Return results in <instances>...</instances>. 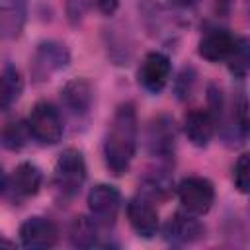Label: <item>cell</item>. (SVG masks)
<instances>
[{
    "instance_id": "cell-3",
    "label": "cell",
    "mask_w": 250,
    "mask_h": 250,
    "mask_svg": "<svg viewBox=\"0 0 250 250\" xmlns=\"http://www.w3.org/2000/svg\"><path fill=\"white\" fill-rule=\"evenodd\" d=\"M27 127L33 139L43 145H55L62 137V121L57 107L49 102H37L27 117Z\"/></svg>"
},
{
    "instance_id": "cell-14",
    "label": "cell",
    "mask_w": 250,
    "mask_h": 250,
    "mask_svg": "<svg viewBox=\"0 0 250 250\" xmlns=\"http://www.w3.org/2000/svg\"><path fill=\"white\" fill-rule=\"evenodd\" d=\"M61 98H62L64 105L74 115H84V113H88V109L92 105L94 92H92V86H90L88 80L76 78V80H70V82L64 84L62 92H61Z\"/></svg>"
},
{
    "instance_id": "cell-12",
    "label": "cell",
    "mask_w": 250,
    "mask_h": 250,
    "mask_svg": "<svg viewBox=\"0 0 250 250\" xmlns=\"http://www.w3.org/2000/svg\"><path fill=\"white\" fill-rule=\"evenodd\" d=\"M217 119L211 115L209 109H191L184 117V131L191 145L207 146L213 133H215Z\"/></svg>"
},
{
    "instance_id": "cell-1",
    "label": "cell",
    "mask_w": 250,
    "mask_h": 250,
    "mask_svg": "<svg viewBox=\"0 0 250 250\" xmlns=\"http://www.w3.org/2000/svg\"><path fill=\"white\" fill-rule=\"evenodd\" d=\"M137 148V113L133 104H121L111 119L104 143L105 164L111 174L121 176L127 172Z\"/></svg>"
},
{
    "instance_id": "cell-6",
    "label": "cell",
    "mask_w": 250,
    "mask_h": 250,
    "mask_svg": "<svg viewBox=\"0 0 250 250\" xmlns=\"http://www.w3.org/2000/svg\"><path fill=\"white\" fill-rule=\"evenodd\" d=\"M121 195L113 186L98 184L88 193V209L92 213V219L98 225H113L117 211H119Z\"/></svg>"
},
{
    "instance_id": "cell-7",
    "label": "cell",
    "mask_w": 250,
    "mask_h": 250,
    "mask_svg": "<svg viewBox=\"0 0 250 250\" xmlns=\"http://www.w3.org/2000/svg\"><path fill=\"white\" fill-rule=\"evenodd\" d=\"M170 72H172V66H170V59L158 51H152L148 53L143 62H141V68H139V82L143 84L145 90L152 92V94H158L166 84H168V78H170Z\"/></svg>"
},
{
    "instance_id": "cell-20",
    "label": "cell",
    "mask_w": 250,
    "mask_h": 250,
    "mask_svg": "<svg viewBox=\"0 0 250 250\" xmlns=\"http://www.w3.org/2000/svg\"><path fill=\"white\" fill-rule=\"evenodd\" d=\"M229 61V68L236 78H244L248 72V64H250V49H248V39L238 37L234 51L230 53Z\"/></svg>"
},
{
    "instance_id": "cell-19",
    "label": "cell",
    "mask_w": 250,
    "mask_h": 250,
    "mask_svg": "<svg viewBox=\"0 0 250 250\" xmlns=\"http://www.w3.org/2000/svg\"><path fill=\"white\" fill-rule=\"evenodd\" d=\"M31 137L27 123L23 121H8L2 129H0V145L4 148L10 150H20L21 146L27 145V139Z\"/></svg>"
},
{
    "instance_id": "cell-11",
    "label": "cell",
    "mask_w": 250,
    "mask_h": 250,
    "mask_svg": "<svg viewBox=\"0 0 250 250\" xmlns=\"http://www.w3.org/2000/svg\"><path fill=\"white\" fill-rule=\"evenodd\" d=\"M236 39L238 37H234L227 29H211L199 41V55L209 62L227 61L234 51Z\"/></svg>"
},
{
    "instance_id": "cell-10",
    "label": "cell",
    "mask_w": 250,
    "mask_h": 250,
    "mask_svg": "<svg viewBox=\"0 0 250 250\" xmlns=\"http://www.w3.org/2000/svg\"><path fill=\"white\" fill-rule=\"evenodd\" d=\"M127 217H129V223H131L133 230L139 236L150 238V236L156 234V230H158V213L150 205V201H146L145 197H133L127 203Z\"/></svg>"
},
{
    "instance_id": "cell-15",
    "label": "cell",
    "mask_w": 250,
    "mask_h": 250,
    "mask_svg": "<svg viewBox=\"0 0 250 250\" xmlns=\"http://www.w3.org/2000/svg\"><path fill=\"white\" fill-rule=\"evenodd\" d=\"M41 180H43V174L35 164L21 162L12 174V189L21 197H29L39 191Z\"/></svg>"
},
{
    "instance_id": "cell-5",
    "label": "cell",
    "mask_w": 250,
    "mask_h": 250,
    "mask_svg": "<svg viewBox=\"0 0 250 250\" xmlns=\"http://www.w3.org/2000/svg\"><path fill=\"white\" fill-rule=\"evenodd\" d=\"M70 62L68 49L59 41H43L31 59V74L35 80H49L53 72L62 70Z\"/></svg>"
},
{
    "instance_id": "cell-9",
    "label": "cell",
    "mask_w": 250,
    "mask_h": 250,
    "mask_svg": "<svg viewBox=\"0 0 250 250\" xmlns=\"http://www.w3.org/2000/svg\"><path fill=\"white\" fill-rule=\"evenodd\" d=\"M174 143H176V131H174V121L166 115L156 117L146 135V145L152 156L158 158H170L174 154Z\"/></svg>"
},
{
    "instance_id": "cell-27",
    "label": "cell",
    "mask_w": 250,
    "mask_h": 250,
    "mask_svg": "<svg viewBox=\"0 0 250 250\" xmlns=\"http://www.w3.org/2000/svg\"><path fill=\"white\" fill-rule=\"evenodd\" d=\"M0 246H6V248H12L14 244H12L10 240H0Z\"/></svg>"
},
{
    "instance_id": "cell-22",
    "label": "cell",
    "mask_w": 250,
    "mask_h": 250,
    "mask_svg": "<svg viewBox=\"0 0 250 250\" xmlns=\"http://www.w3.org/2000/svg\"><path fill=\"white\" fill-rule=\"evenodd\" d=\"M170 189V178L166 174H152L145 180V191L150 197H164Z\"/></svg>"
},
{
    "instance_id": "cell-26",
    "label": "cell",
    "mask_w": 250,
    "mask_h": 250,
    "mask_svg": "<svg viewBox=\"0 0 250 250\" xmlns=\"http://www.w3.org/2000/svg\"><path fill=\"white\" fill-rule=\"evenodd\" d=\"M4 188H6V174H4V170L0 166V191H4Z\"/></svg>"
},
{
    "instance_id": "cell-13",
    "label": "cell",
    "mask_w": 250,
    "mask_h": 250,
    "mask_svg": "<svg viewBox=\"0 0 250 250\" xmlns=\"http://www.w3.org/2000/svg\"><path fill=\"white\" fill-rule=\"evenodd\" d=\"M203 232V227L197 219H193L191 215L188 213H174L166 225H164V236L166 240L174 242V244H188V242H193L201 236Z\"/></svg>"
},
{
    "instance_id": "cell-21",
    "label": "cell",
    "mask_w": 250,
    "mask_h": 250,
    "mask_svg": "<svg viewBox=\"0 0 250 250\" xmlns=\"http://www.w3.org/2000/svg\"><path fill=\"white\" fill-rule=\"evenodd\" d=\"M232 180H234V186L238 188V191H242V193L248 191V186H250V156L248 154H242L236 160L234 170H232Z\"/></svg>"
},
{
    "instance_id": "cell-2",
    "label": "cell",
    "mask_w": 250,
    "mask_h": 250,
    "mask_svg": "<svg viewBox=\"0 0 250 250\" xmlns=\"http://www.w3.org/2000/svg\"><path fill=\"white\" fill-rule=\"evenodd\" d=\"M55 188L64 197H72L80 191L84 180H86V162L80 150L66 148L61 152L55 164Z\"/></svg>"
},
{
    "instance_id": "cell-18",
    "label": "cell",
    "mask_w": 250,
    "mask_h": 250,
    "mask_svg": "<svg viewBox=\"0 0 250 250\" xmlns=\"http://www.w3.org/2000/svg\"><path fill=\"white\" fill-rule=\"evenodd\" d=\"M23 82L14 66H6L0 74V109H8L21 94Z\"/></svg>"
},
{
    "instance_id": "cell-24",
    "label": "cell",
    "mask_w": 250,
    "mask_h": 250,
    "mask_svg": "<svg viewBox=\"0 0 250 250\" xmlns=\"http://www.w3.org/2000/svg\"><path fill=\"white\" fill-rule=\"evenodd\" d=\"M94 4L104 16H111V14H115V10L119 6V0H94Z\"/></svg>"
},
{
    "instance_id": "cell-25",
    "label": "cell",
    "mask_w": 250,
    "mask_h": 250,
    "mask_svg": "<svg viewBox=\"0 0 250 250\" xmlns=\"http://www.w3.org/2000/svg\"><path fill=\"white\" fill-rule=\"evenodd\" d=\"M168 2H172L174 6H180V8H188V6H193V4H197L199 0H168Z\"/></svg>"
},
{
    "instance_id": "cell-16",
    "label": "cell",
    "mask_w": 250,
    "mask_h": 250,
    "mask_svg": "<svg viewBox=\"0 0 250 250\" xmlns=\"http://www.w3.org/2000/svg\"><path fill=\"white\" fill-rule=\"evenodd\" d=\"M25 14V0H0V35L14 37L20 33Z\"/></svg>"
},
{
    "instance_id": "cell-4",
    "label": "cell",
    "mask_w": 250,
    "mask_h": 250,
    "mask_svg": "<svg viewBox=\"0 0 250 250\" xmlns=\"http://www.w3.org/2000/svg\"><path fill=\"white\" fill-rule=\"evenodd\" d=\"M178 197H180V203L188 209V213L203 215L211 209V205L215 201V188L205 178L189 176L180 182Z\"/></svg>"
},
{
    "instance_id": "cell-17",
    "label": "cell",
    "mask_w": 250,
    "mask_h": 250,
    "mask_svg": "<svg viewBox=\"0 0 250 250\" xmlns=\"http://www.w3.org/2000/svg\"><path fill=\"white\" fill-rule=\"evenodd\" d=\"M70 242L76 248H92L98 240V223L90 217H76L70 225Z\"/></svg>"
},
{
    "instance_id": "cell-23",
    "label": "cell",
    "mask_w": 250,
    "mask_h": 250,
    "mask_svg": "<svg viewBox=\"0 0 250 250\" xmlns=\"http://www.w3.org/2000/svg\"><path fill=\"white\" fill-rule=\"evenodd\" d=\"M64 8H66L68 21L72 25H78L86 12V0H64Z\"/></svg>"
},
{
    "instance_id": "cell-8",
    "label": "cell",
    "mask_w": 250,
    "mask_h": 250,
    "mask_svg": "<svg viewBox=\"0 0 250 250\" xmlns=\"http://www.w3.org/2000/svg\"><path fill=\"white\" fill-rule=\"evenodd\" d=\"M59 238L53 221L45 217H29L20 227V240L25 248H51Z\"/></svg>"
}]
</instances>
